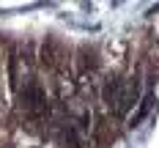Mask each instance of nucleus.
Masks as SVG:
<instances>
[{"mask_svg": "<svg viewBox=\"0 0 159 148\" xmlns=\"http://www.w3.org/2000/svg\"><path fill=\"white\" fill-rule=\"evenodd\" d=\"M151 107H154V96H151V93H148V96L143 99V104H140V110H137V115H134V118H132V126H137V123H140V121H143L145 115H148V110H151Z\"/></svg>", "mask_w": 159, "mask_h": 148, "instance_id": "1", "label": "nucleus"}]
</instances>
